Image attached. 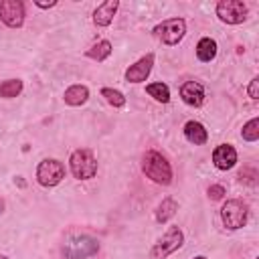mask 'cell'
I'll return each instance as SVG.
<instances>
[{"instance_id":"cell-1","label":"cell","mask_w":259,"mask_h":259,"mask_svg":"<svg viewBox=\"0 0 259 259\" xmlns=\"http://www.w3.org/2000/svg\"><path fill=\"white\" fill-rule=\"evenodd\" d=\"M142 172L146 174V178H150L154 184H162L168 186L172 182V166L166 160V156H162L156 150H148L142 158Z\"/></svg>"},{"instance_id":"cell-2","label":"cell","mask_w":259,"mask_h":259,"mask_svg":"<svg viewBox=\"0 0 259 259\" xmlns=\"http://www.w3.org/2000/svg\"><path fill=\"white\" fill-rule=\"evenodd\" d=\"M61 253L65 259H91L99 253V241L87 233L71 235L65 239Z\"/></svg>"},{"instance_id":"cell-3","label":"cell","mask_w":259,"mask_h":259,"mask_svg":"<svg viewBox=\"0 0 259 259\" xmlns=\"http://www.w3.org/2000/svg\"><path fill=\"white\" fill-rule=\"evenodd\" d=\"M69 168L77 180H89L97 174V160L91 150L79 148L69 156Z\"/></svg>"},{"instance_id":"cell-4","label":"cell","mask_w":259,"mask_h":259,"mask_svg":"<svg viewBox=\"0 0 259 259\" xmlns=\"http://www.w3.org/2000/svg\"><path fill=\"white\" fill-rule=\"evenodd\" d=\"M184 245V233L180 227H168L166 233L152 245L150 249V257L152 259H166L168 255H172L174 251H178Z\"/></svg>"},{"instance_id":"cell-5","label":"cell","mask_w":259,"mask_h":259,"mask_svg":"<svg viewBox=\"0 0 259 259\" xmlns=\"http://www.w3.org/2000/svg\"><path fill=\"white\" fill-rule=\"evenodd\" d=\"M152 34L158 40H162L164 45L174 47V45H178L184 38V34H186V22H184V18H168V20H162L160 24H156L152 28Z\"/></svg>"},{"instance_id":"cell-6","label":"cell","mask_w":259,"mask_h":259,"mask_svg":"<svg viewBox=\"0 0 259 259\" xmlns=\"http://www.w3.org/2000/svg\"><path fill=\"white\" fill-rule=\"evenodd\" d=\"M247 214H249V208L243 200L239 198H229L223 208H221V221L223 225L229 229V231H237V229H243L245 223H247Z\"/></svg>"},{"instance_id":"cell-7","label":"cell","mask_w":259,"mask_h":259,"mask_svg":"<svg viewBox=\"0 0 259 259\" xmlns=\"http://www.w3.org/2000/svg\"><path fill=\"white\" fill-rule=\"evenodd\" d=\"M63 178H65V166H63V162H59L55 158H45L36 166V182L45 188L57 186Z\"/></svg>"},{"instance_id":"cell-8","label":"cell","mask_w":259,"mask_h":259,"mask_svg":"<svg viewBox=\"0 0 259 259\" xmlns=\"http://www.w3.org/2000/svg\"><path fill=\"white\" fill-rule=\"evenodd\" d=\"M247 4L243 0H221L217 4V16L225 24H241L247 20Z\"/></svg>"},{"instance_id":"cell-9","label":"cell","mask_w":259,"mask_h":259,"mask_svg":"<svg viewBox=\"0 0 259 259\" xmlns=\"http://www.w3.org/2000/svg\"><path fill=\"white\" fill-rule=\"evenodd\" d=\"M24 4L20 0H2L0 2V20L8 28H20L24 24Z\"/></svg>"},{"instance_id":"cell-10","label":"cell","mask_w":259,"mask_h":259,"mask_svg":"<svg viewBox=\"0 0 259 259\" xmlns=\"http://www.w3.org/2000/svg\"><path fill=\"white\" fill-rule=\"evenodd\" d=\"M152 67H154V53H148V55L140 57L134 65H130L125 69V75L123 77H125L127 83H142L152 73Z\"/></svg>"},{"instance_id":"cell-11","label":"cell","mask_w":259,"mask_h":259,"mask_svg":"<svg viewBox=\"0 0 259 259\" xmlns=\"http://www.w3.org/2000/svg\"><path fill=\"white\" fill-rule=\"evenodd\" d=\"M212 164L219 170H231L237 164V150L231 144H219L212 150Z\"/></svg>"},{"instance_id":"cell-12","label":"cell","mask_w":259,"mask_h":259,"mask_svg":"<svg viewBox=\"0 0 259 259\" xmlns=\"http://www.w3.org/2000/svg\"><path fill=\"white\" fill-rule=\"evenodd\" d=\"M180 97H182V101H184L186 105H190V107H200V105L204 103L206 93H204V87H202L198 81H186V83H182V87H180Z\"/></svg>"},{"instance_id":"cell-13","label":"cell","mask_w":259,"mask_h":259,"mask_svg":"<svg viewBox=\"0 0 259 259\" xmlns=\"http://www.w3.org/2000/svg\"><path fill=\"white\" fill-rule=\"evenodd\" d=\"M117 8H119V2L117 0H105V2H101L93 10V22H95V26H101V28L103 26H109L113 22V16H115Z\"/></svg>"},{"instance_id":"cell-14","label":"cell","mask_w":259,"mask_h":259,"mask_svg":"<svg viewBox=\"0 0 259 259\" xmlns=\"http://www.w3.org/2000/svg\"><path fill=\"white\" fill-rule=\"evenodd\" d=\"M184 138H186L190 144H194V146H202V144H206V140H208V132H206V127H204L200 121L190 119V121L184 123Z\"/></svg>"},{"instance_id":"cell-15","label":"cell","mask_w":259,"mask_h":259,"mask_svg":"<svg viewBox=\"0 0 259 259\" xmlns=\"http://www.w3.org/2000/svg\"><path fill=\"white\" fill-rule=\"evenodd\" d=\"M176 210H178V202H176L172 196H166V198H162V202L156 206L154 219H156V223L164 225V223H168V221L176 214Z\"/></svg>"},{"instance_id":"cell-16","label":"cell","mask_w":259,"mask_h":259,"mask_svg":"<svg viewBox=\"0 0 259 259\" xmlns=\"http://www.w3.org/2000/svg\"><path fill=\"white\" fill-rule=\"evenodd\" d=\"M63 99H65L67 105L79 107V105H83V103L89 99V89H87L85 85H71V87L65 89Z\"/></svg>"},{"instance_id":"cell-17","label":"cell","mask_w":259,"mask_h":259,"mask_svg":"<svg viewBox=\"0 0 259 259\" xmlns=\"http://www.w3.org/2000/svg\"><path fill=\"white\" fill-rule=\"evenodd\" d=\"M196 57L202 63H210L217 57V40L210 36H202L196 45Z\"/></svg>"},{"instance_id":"cell-18","label":"cell","mask_w":259,"mask_h":259,"mask_svg":"<svg viewBox=\"0 0 259 259\" xmlns=\"http://www.w3.org/2000/svg\"><path fill=\"white\" fill-rule=\"evenodd\" d=\"M85 55L89 57V59H93V61H105L109 55H111V42L109 40H97L95 45H91L87 51H85Z\"/></svg>"},{"instance_id":"cell-19","label":"cell","mask_w":259,"mask_h":259,"mask_svg":"<svg viewBox=\"0 0 259 259\" xmlns=\"http://www.w3.org/2000/svg\"><path fill=\"white\" fill-rule=\"evenodd\" d=\"M22 81L20 79H6V81H0V97L2 99H12V97H18L22 93Z\"/></svg>"},{"instance_id":"cell-20","label":"cell","mask_w":259,"mask_h":259,"mask_svg":"<svg viewBox=\"0 0 259 259\" xmlns=\"http://www.w3.org/2000/svg\"><path fill=\"white\" fill-rule=\"evenodd\" d=\"M146 93L150 97H154L158 103L170 101V87L166 83H150V85H146Z\"/></svg>"},{"instance_id":"cell-21","label":"cell","mask_w":259,"mask_h":259,"mask_svg":"<svg viewBox=\"0 0 259 259\" xmlns=\"http://www.w3.org/2000/svg\"><path fill=\"white\" fill-rule=\"evenodd\" d=\"M101 97H105V101L111 105V107H123L125 105V95L117 89H111V87H101Z\"/></svg>"},{"instance_id":"cell-22","label":"cell","mask_w":259,"mask_h":259,"mask_svg":"<svg viewBox=\"0 0 259 259\" xmlns=\"http://www.w3.org/2000/svg\"><path fill=\"white\" fill-rule=\"evenodd\" d=\"M241 138H243L245 142H257V140H259V119H257V117L249 119V121L243 125Z\"/></svg>"},{"instance_id":"cell-23","label":"cell","mask_w":259,"mask_h":259,"mask_svg":"<svg viewBox=\"0 0 259 259\" xmlns=\"http://www.w3.org/2000/svg\"><path fill=\"white\" fill-rule=\"evenodd\" d=\"M206 192H208V198H210V200H221V198L227 194V190H225L223 184H210Z\"/></svg>"},{"instance_id":"cell-24","label":"cell","mask_w":259,"mask_h":259,"mask_svg":"<svg viewBox=\"0 0 259 259\" xmlns=\"http://www.w3.org/2000/svg\"><path fill=\"white\" fill-rule=\"evenodd\" d=\"M247 93L251 99H259V77H253L249 87H247Z\"/></svg>"},{"instance_id":"cell-25","label":"cell","mask_w":259,"mask_h":259,"mask_svg":"<svg viewBox=\"0 0 259 259\" xmlns=\"http://www.w3.org/2000/svg\"><path fill=\"white\" fill-rule=\"evenodd\" d=\"M34 4H36L38 8H53V6H57V2H55V0H53V2H38V0H36Z\"/></svg>"},{"instance_id":"cell-26","label":"cell","mask_w":259,"mask_h":259,"mask_svg":"<svg viewBox=\"0 0 259 259\" xmlns=\"http://www.w3.org/2000/svg\"><path fill=\"white\" fill-rule=\"evenodd\" d=\"M2 212H4V200L0 198V214H2Z\"/></svg>"},{"instance_id":"cell-27","label":"cell","mask_w":259,"mask_h":259,"mask_svg":"<svg viewBox=\"0 0 259 259\" xmlns=\"http://www.w3.org/2000/svg\"><path fill=\"white\" fill-rule=\"evenodd\" d=\"M192 259H206L204 255H196V257H192Z\"/></svg>"},{"instance_id":"cell-28","label":"cell","mask_w":259,"mask_h":259,"mask_svg":"<svg viewBox=\"0 0 259 259\" xmlns=\"http://www.w3.org/2000/svg\"><path fill=\"white\" fill-rule=\"evenodd\" d=\"M0 259H8V257H6V255H2V253H0Z\"/></svg>"},{"instance_id":"cell-29","label":"cell","mask_w":259,"mask_h":259,"mask_svg":"<svg viewBox=\"0 0 259 259\" xmlns=\"http://www.w3.org/2000/svg\"><path fill=\"white\" fill-rule=\"evenodd\" d=\"M255 259H259V257H255Z\"/></svg>"}]
</instances>
